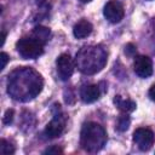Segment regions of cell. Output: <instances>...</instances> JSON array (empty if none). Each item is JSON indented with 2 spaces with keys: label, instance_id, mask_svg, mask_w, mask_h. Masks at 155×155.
<instances>
[{
  "label": "cell",
  "instance_id": "17",
  "mask_svg": "<svg viewBox=\"0 0 155 155\" xmlns=\"http://www.w3.org/2000/svg\"><path fill=\"white\" fill-rule=\"evenodd\" d=\"M0 59H1V67H0V69L2 70V69L6 67L7 62H8V54H7L6 52H1V53H0Z\"/></svg>",
  "mask_w": 155,
  "mask_h": 155
},
{
  "label": "cell",
  "instance_id": "8",
  "mask_svg": "<svg viewBox=\"0 0 155 155\" xmlns=\"http://www.w3.org/2000/svg\"><path fill=\"white\" fill-rule=\"evenodd\" d=\"M103 13L107 21H109L110 23H119L124 18L125 11H124V6L119 1L109 0L104 6Z\"/></svg>",
  "mask_w": 155,
  "mask_h": 155
},
{
  "label": "cell",
  "instance_id": "4",
  "mask_svg": "<svg viewBox=\"0 0 155 155\" xmlns=\"http://www.w3.org/2000/svg\"><path fill=\"white\" fill-rule=\"evenodd\" d=\"M17 52L24 59H35L44 53V44L31 38H22L16 44Z\"/></svg>",
  "mask_w": 155,
  "mask_h": 155
},
{
  "label": "cell",
  "instance_id": "2",
  "mask_svg": "<svg viewBox=\"0 0 155 155\" xmlns=\"http://www.w3.org/2000/svg\"><path fill=\"white\" fill-rule=\"evenodd\" d=\"M107 64V52L103 47L88 45L81 47L75 57L76 68L85 75L99 73Z\"/></svg>",
  "mask_w": 155,
  "mask_h": 155
},
{
  "label": "cell",
  "instance_id": "1",
  "mask_svg": "<svg viewBox=\"0 0 155 155\" xmlns=\"http://www.w3.org/2000/svg\"><path fill=\"white\" fill-rule=\"evenodd\" d=\"M42 87V76L30 67H21L8 74L7 93L15 101L29 102L41 92Z\"/></svg>",
  "mask_w": 155,
  "mask_h": 155
},
{
  "label": "cell",
  "instance_id": "7",
  "mask_svg": "<svg viewBox=\"0 0 155 155\" xmlns=\"http://www.w3.org/2000/svg\"><path fill=\"white\" fill-rule=\"evenodd\" d=\"M133 142L137 144V147L140 150L147 151L154 144V133L149 128H144V127L137 128L133 132Z\"/></svg>",
  "mask_w": 155,
  "mask_h": 155
},
{
  "label": "cell",
  "instance_id": "15",
  "mask_svg": "<svg viewBox=\"0 0 155 155\" xmlns=\"http://www.w3.org/2000/svg\"><path fill=\"white\" fill-rule=\"evenodd\" d=\"M0 153L2 155H10L15 153V148L13 145H11L8 142H6L5 139H1V145H0Z\"/></svg>",
  "mask_w": 155,
  "mask_h": 155
},
{
  "label": "cell",
  "instance_id": "20",
  "mask_svg": "<svg viewBox=\"0 0 155 155\" xmlns=\"http://www.w3.org/2000/svg\"><path fill=\"white\" fill-rule=\"evenodd\" d=\"M149 97H150V99L153 101V102H155V84L150 87V90H149Z\"/></svg>",
  "mask_w": 155,
  "mask_h": 155
},
{
  "label": "cell",
  "instance_id": "9",
  "mask_svg": "<svg viewBox=\"0 0 155 155\" xmlns=\"http://www.w3.org/2000/svg\"><path fill=\"white\" fill-rule=\"evenodd\" d=\"M133 69L139 78H149L153 74V62L148 56H137L134 58Z\"/></svg>",
  "mask_w": 155,
  "mask_h": 155
},
{
  "label": "cell",
  "instance_id": "19",
  "mask_svg": "<svg viewBox=\"0 0 155 155\" xmlns=\"http://www.w3.org/2000/svg\"><path fill=\"white\" fill-rule=\"evenodd\" d=\"M134 52H136V47H134L132 44L126 45V47H125V53H127L128 56H132Z\"/></svg>",
  "mask_w": 155,
  "mask_h": 155
},
{
  "label": "cell",
  "instance_id": "12",
  "mask_svg": "<svg viewBox=\"0 0 155 155\" xmlns=\"http://www.w3.org/2000/svg\"><path fill=\"white\" fill-rule=\"evenodd\" d=\"M114 103H115V105H116L122 113H126V114L132 113V111L136 109V107H137L136 102H133V101H131V99H124L121 96H115Z\"/></svg>",
  "mask_w": 155,
  "mask_h": 155
},
{
  "label": "cell",
  "instance_id": "16",
  "mask_svg": "<svg viewBox=\"0 0 155 155\" xmlns=\"http://www.w3.org/2000/svg\"><path fill=\"white\" fill-rule=\"evenodd\" d=\"M13 115H15V111L12 109H8L6 110L5 115H4V119H2V122L5 125H10L12 121H13Z\"/></svg>",
  "mask_w": 155,
  "mask_h": 155
},
{
  "label": "cell",
  "instance_id": "22",
  "mask_svg": "<svg viewBox=\"0 0 155 155\" xmlns=\"http://www.w3.org/2000/svg\"><path fill=\"white\" fill-rule=\"evenodd\" d=\"M80 1H81V2H85V4H86V2H90L91 0H80Z\"/></svg>",
  "mask_w": 155,
  "mask_h": 155
},
{
  "label": "cell",
  "instance_id": "18",
  "mask_svg": "<svg viewBox=\"0 0 155 155\" xmlns=\"http://www.w3.org/2000/svg\"><path fill=\"white\" fill-rule=\"evenodd\" d=\"M62 153H63L62 149L58 147H51L44 151V154H62Z\"/></svg>",
  "mask_w": 155,
  "mask_h": 155
},
{
  "label": "cell",
  "instance_id": "14",
  "mask_svg": "<svg viewBox=\"0 0 155 155\" xmlns=\"http://www.w3.org/2000/svg\"><path fill=\"white\" fill-rule=\"evenodd\" d=\"M130 116L126 114V113H124V115H121L120 117H119V120H117V125H116V127H117V130L119 131H126L127 128H128V126H130Z\"/></svg>",
  "mask_w": 155,
  "mask_h": 155
},
{
  "label": "cell",
  "instance_id": "6",
  "mask_svg": "<svg viewBox=\"0 0 155 155\" xmlns=\"http://www.w3.org/2000/svg\"><path fill=\"white\" fill-rule=\"evenodd\" d=\"M56 67H57V74L59 79L63 81H67L74 73L75 63L68 53H62L56 61Z\"/></svg>",
  "mask_w": 155,
  "mask_h": 155
},
{
  "label": "cell",
  "instance_id": "11",
  "mask_svg": "<svg viewBox=\"0 0 155 155\" xmlns=\"http://www.w3.org/2000/svg\"><path fill=\"white\" fill-rule=\"evenodd\" d=\"M92 29H93V27H92V24L88 21L81 19L80 22H78L74 25L73 34H74V36L76 39H85V38H87L92 33Z\"/></svg>",
  "mask_w": 155,
  "mask_h": 155
},
{
  "label": "cell",
  "instance_id": "21",
  "mask_svg": "<svg viewBox=\"0 0 155 155\" xmlns=\"http://www.w3.org/2000/svg\"><path fill=\"white\" fill-rule=\"evenodd\" d=\"M5 40H6V33H5V31H1V44H0V46H1V47L4 46Z\"/></svg>",
  "mask_w": 155,
  "mask_h": 155
},
{
  "label": "cell",
  "instance_id": "10",
  "mask_svg": "<svg viewBox=\"0 0 155 155\" xmlns=\"http://www.w3.org/2000/svg\"><path fill=\"white\" fill-rule=\"evenodd\" d=\"M101 96V87L98 85H85L80 90V98L84 103H93Z\"/></svg>",
  "mask_w": 155,
  "mask_h": 155
},
{
  "label": "cell",
  "instance_id": "5",
  "mask_svg": "<svg viewBox=\"0 0 155 155\" xmlns=\"http://www.w3.org/2000/svg\"><path fill=\"white\" fill-rule=\"evenodd\" d=\"M65 127V116L62 114L61 108L58 107L57 113H53V119L46 125L45 134L47 138H57L59 137Z\"/></svg>",
  "mask_w": 155,
  "mask_h": 155
},
{
  "label": "cell",
  "instance_id": "3",
  "mask_svg": "<svg viewBox=\"0 0 155 155\" xmlns=\"http://www.w3.org/2000/svg\"><path fill=\"white\" fill-rule=\"evenodd\" d=\"M107 143V132L97 122H86L84 124L80 133V144L84 150L88 153L99 151Z\"/></svg>",
  "mask_w": 155,
  "mask_h": 155
},
{
  "label": "cell",
  "instance_id": "13",
  "mask_svg": "<svg viewBox=\"0 0 155 155\" xmlns=\"http://www.w3.org/2000/svg\"><path fill=\"white\" fill-rule=\"evenodd\" d=\"M50 36H51V31H50V29L46 28V27L38 25V27H35L34 30H33V38L36 39V40H39V41L42 42L44 45L48 41Z\"/></svg>",
  "mask_w": 155,
  "mask_h": 155
}]
</instances>
